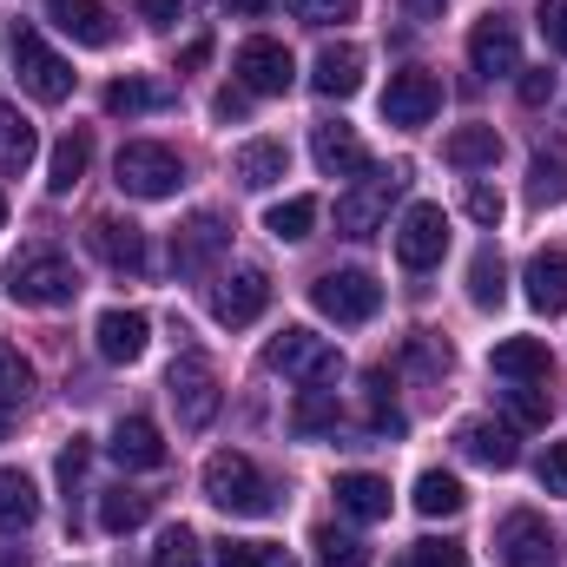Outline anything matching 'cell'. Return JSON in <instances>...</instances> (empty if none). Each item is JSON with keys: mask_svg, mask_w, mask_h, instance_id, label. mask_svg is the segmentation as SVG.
I'll return each mask as SVG.
<instances>
[{"mask_svg": "<svg viewBox=\"0 0 567 567\" xmlns=\"http://www.w3.org/2000/svg\"><path fill=\"white\" fill-rule=\"evenodd\" d=\"M218 567H297L278 542H225L218 548Z\"/></svg>", "mask_w": 567, "mask_h": 567, "instance_id": "cell-42", "label": "cell"}, {"mask_svg": "<svg viewBox=\"0 0 567 567\" xmlns=\"http://www.w3.org/2000/svg\"><path fill=\"white\" fill-rule=\"evenodd\" d=\"M310 86L323 100H350L363 86V47H323L317 66H310Z\"/></svg>", "mask_w": 567, "mask_h": 567, "instance_id": "cell-25", "label": "cell"}, {"mask_svg": "<svg viewBox=\"0 0 567 567\" xmlns=\"http://www.w3.org/2000/svg\"><path fill=\"white\" fill-rule=\"evenodd\" d=\"M231 73H238V86L245 93H290V80H297V60H290V47L284 40H245L238 47V60H231Z\"/></svg>", "mask_w": 567, "mask_h": 567, "instance_id": "cell-15", "label": "cell"}, {"mask_svg": "<svg viewBox=\"0 0 567 567\" xmlns=\"http://www.w3.org/2000/svg\"><path fill=\"white\" fill-rule=\"evenodd\" d=\"M86 245H93V258H100L106 271H145V231L133 218L100 212V218L86 225Z\"/></svg>", "mask_w": 567, "mask_h": 567, "instance_id": "cell-16", "label": "cell"}, {"mask_svg": "<svg viewBox=\"0 0 567 567\" xmlns=\"http://www.w3.org/2000/svg\"><path fill=\"white\" fill-rule=\"evenodd\" d=\"M357 7H363V0H290V13H297V20H310V27H330V20H357Z\"/></svg>", "mask_w": 567, "mask_h": 567, "instance_id": "cell-48", "label": "cell"}, {"mask_svg": "<svg viewBox=\"0 0 567 567\" xmlns=\"http://www.w3.org/2000/svg\"><path fill=\"white\" fill-rule=\"evenodd\" d=\"M310 158H317L323 178H357V172H370V152L357 140V126H343V120L310 126Z\"/></svg>", "mask_w": 567, "mask_h": 567, "instance_id": "cell-17", "label": "cell"}, {"mask_svg": "<svg viewBox=\"0 0 567 567\" xmlns=\"http://www.w3.org/2000/svg\"><path fill=\"white\" fill-rule=\"evenodd\" d=\"M212 60V40H192L185 53H178V73H192V66H205Z\"/></svg>", "mask_w": 567, "mask_h": 567, "instance_id": "cell-54", "label": "cell"}, {"mask_svg": "<svg viewBox=\"0 0 567 567\" xmlns=\"http://www.w3.org/2000/svg\"><path fill=\"white\" fill-rule=\"evenodd\" d=\"M363 396H370V429H377V435H403V429H410V416L390 403V377H383V370L363 377Z\"/></svg>", "mask_w": 567, "mask_h": 567, "instance_id": "cell-38", "label": "cell"}, {"mask_svg": "<svg viewBox=\"0 0 567 567\" xmlns=\"http://www.w3.org/2000/svg\"><path fill=\"white\" fill-rule=\"evenodd\" d=\"M522 284H528V303H535L542 317H561L567 310V251H535L528 271H522Z\"/></svg>", "mask_w": 567, "mask_h": 567, "instance_id": "cell-24", "label": "cell"}, {"mask_svg": "<svg viewBox=\"0 0 567 567\" xmlns=\"http://www.w3.org/2000/svg\"><path fill=\"white\" fill-rule=\"evenodd\" d=\"M205 502L212 508H225V515H278V488L265 482V468L251 462V455H238V449H218L212 462H205Z\"/></svg>", "mask_w": 567, "mask_h": 567, "instance_id": "cell-1", "label": "cell"}, {"mask_svg": "<svg viewBox=\"0 0 567 567\" xmlns=\"http://www.w3.org/2000/svg\"><path fill=\"white\" fill-rule=\"evenodd\" d=\"M343 429V403H337V390H297L290 396V435H337Z\"/></svg>", "mask_w": 567, "mask_h": 567, "instance_id": "cell-28", "label": "cell"}, {"mask_svg": "<svg viewBox=\"0 0 567 567\" xmlns=\"http://www.w3.org/2000/svg\"><path fill=\"white\" fill-rule=\"evenodd\" d=\"M158 106H172V93H165V86H152V80H133V73H126V80H113V86H106V113H113V120L158 113Z\"/></svg>", "mask_w": 567, "mask_h": 567, "instance_id": "cell-34", "label": "cell"}, {"mask_svg": "<svg viewBox=\"0 0 567 567\" xmlns=\"http://www.w3.org/2000/svg\"><path fill=\"white\" fill-rule=\"evenodd\" d=\"M495 548H502V561H508V567H561L555 528H548L535 508H515V515H502V528H495Z\"/></svg>", "mask_w": 567, "mask_h": 567, "instance_id": "cell-12", "label": "cell"}, {"mask_svg": "<svg viewBox=\"0 0 567 567\" xmlns=\"http://www.w3.org/2000/svg\"><path fill=\"white\" fill-rule=\"evenodd\" d=\"M396 198H403V172H377V178H363L357 192L337 198V231H343V238H377V225L390 218Z\"/></svg>", "mask_w": 567, "mask_h": 567, "instance_id": "cell-10", "label": "cell"}, {"mask_svg": "<svg viewBox=\"0 0 567 567\" xmlns=\"http://www.w3.org/2000/svg\"><path fill=\"white\" fill-rule=\"evenodd\" d=\"M462 502H468V488H462L455 475H442V468H423V475H416V508H423L429 522L462 515Z\"/></svg>", "mask_w": 567, "mask_h": 567, "instance_id": "cell-35", "label": "cell"}, {"mask_svg": "<svg viewBox=\"0 0 567 567\" xmlns=\"http://www.w3.org/2000/svg\"><path fill=\"white\" fill-rule=\"evenodd\" d=\"M535 27H542L548 53H561L567 60V0H542V7H535Z\"/></svg>", "mask_w": 567, "mask_h": 567, "instance_id": "cell-50", "label": "cell"}, {"mask_svg": "<svg viewBox=\"0 0 567 567\" xmlns=\"http://www.w3.org/2000/svg\"><path fill=\"white\" fill-rule=\"evenodd\" d=\"M455 449H462L468 462H482V468H515V462H522L515 423H462L455 429Z\"/></svg>", "mask_w": 567, "mask_h": 567, "instance_id": "cell-20", "label": "cell"}, {"mask_svg": "<svg viewBox=\"0 0 567 567\" xmlns=\"http://www.w3.org/2000/svg\"><path fill=\"white\" fill-rule=\"evenodd\" d=\"M442 158H449L455 172H488V165L502 158V133H495V126H455L449 145H442Z\"/></svg>", "mask_w": 567, "mask_h": 567, "instance_id": "cell-29", "label": "cell"}, {"mask_svg": "<svg viewBox=\"0 0 567 567\" xmlns=\"http://www.w3.org/2000/svg\"><path fill=\"white\" fill-rule=\"evenodd\" d=\"M449 363H455V357H449V343H442V337H429V330L410 337V370H416L423 383H442V377H449Z\"/></svg>", "mask_w": 567, "mask_h": 567, "instance_id": "cell-41", "label": "cell"}, {"mask_svg": "<svg viewBox=\"0 0 567 567\" xmlns=\"http://www.w3.org/2000/svg\"><path fill=\"white\" fill-rule=\"evenodd\" d=\"M502 297H508V265H502L495 245H482L475 265H468V303H475V310H495Z\"/></svg>", "mask_w": 567, "mask_h": 567, "instance_id": "cell-31", "label": "cell"}, {"mask_svg": "<svg viewBox=\"0 0 567 567\" xmlns=\"http://www.w3.org/2000/svg\"><path fill=\"white\" fill-rule=\"evenodd\" d=\"M310 303L330 323H370L383 310V284L370 278V271H357V265H343V271H323V278L310 284Z\"/></svg>", "mask_w": 567, "mask_h": 567, "instance_id": "cell-6", "label": "cell"}, {"mask_svg": "<svg viewBox=\"0 0 567 567\" xmlns=\"http://www.w3.org/2000/svg\"><path fill=\"white\" fill-rule=\"evenodd\" d=\"M152 567H205V542L178 522V528H165L158 535V548H152Z\"/></svg>", "mask_w": 567, "mask_h": 567, "instance_id": "cell-39", "label": "cell"}, {"mask_svg": "<svg viewBox=\"0 0 567 567\" xmlns=\"http://www.w3.org/2000/svg\"><path fill=\"white\" fill-rule=\"evenodd\" d=\"M488 370H495V377H508V383H548L555 350H548L542 337H502V343L488 350Z\"/></svg>", "mask_w": 567, "mask_h": 567, "instance_id": "cell-19", "label": "cell"}, {"mask_svg": "<svg viewBox=\"0 0 567 567\" xmlns=\"http://www.w3.org/2000/svg\"><path fill=\"white\" fill-rule=\"evenodd\" d=\"M435 106H442V80H435V73H423V66L390 73V86H383V120H390V126L416 133V126L435 120Z\"/></svg>", "mask_w": 567, "mask_h": 567, "instance_id": "cell-11", "label": "cell"}, {"mask_svg": "<svg viewBox=\"0 0 567 567\" xmlns=\"http://www.w3.org/2000/svg\"><path fill=\"white\" fill-rule=\"evenodd\" d=\"M27 390H33V363L13 343H0V410L7 403H27Z\"/></svg>", "mask_w": 567, "mask_h": 567, "instance_id": "cell-43", "label": "cell"}, {"mask_svg": "<svg viewBox=\"0 0 567 567\" xmlns=\"http://www.w3.org/2000/svg\"><path fill=\"white\" fill-rule=\"evenodd\" d=\"M113 462L120 468H158L165 462V442H158V429L145 423V416H120V429H113Z\"/></svg>", "mask_w": 567, "mask_h": 567, "instance_id": "cell-27", "label": "cell"}, {"mask_svg": "<svg viewBox=\"0 0 567 567\" xmlns=\"http://www.w3.org/2000/svg\"><path fill=\"white\" fill-rule=\"evenodd\" d=\"M462 212H468L475 225H502V212H508V198H502L495 185H468V192H462Z\"/></svg>", "mask_w": 567, "mask_h": 567, "instance_id": "cell-47", "label": "cell"}, {"mask_svg": "<svg viewBox=\"0 0 567 567\" xmlns=\"http://www.w3.org/2000/svg\"><path fill=\"white\" fill-rule=\"evenodd\" d=\"M0 567H33V561H27V548H0Z\"/></svg>", "mask_w": 567, "mask_h": 567, "instance_id": "cell-57", "label": "cell"}, {"mask_svg": "<svg viewBox=\"0 0 567 567\" xmlns=\"http://www.w3.org/2000/svg\"><path fill=\"white\" fill-rule=\"evenodd\" d=\"M265 303H271V271H265V265H238L231 278L212 290V317H218L225 330L258 323V317H265Z\"/></svg>", "mask_w": 567, "mask_h": 567, "instance_id": "cell-13", "label": "cell"}, {"mask_svg": "<svg viewBox=\"0 0 567 567\" xmlns=\"http://www.w3.org/2000/svg\"><path fill=\"white\" fill-rule=\"evenodd\" d=\"M396 567H468V548H462V542H435V535H429V542H410Z\"/></svg>", "mask_w": 567, "mask_h": 567, "instance_id": "cell-44", "label": "cell"}, {"mask_svg": "<svg viewBox=\"0 0 567 567\" xmlns=\"http://www.w3.org/2000/svg\"><path fill=\"white\" fill-rule=\"evenodd\" d=\"M93 343H100L106 363H140L145 343H152V317H145V310H106V317L93 323Z\"/></svg>", "mask_w": 567, "mask_h": 567, "instance_id": "cell-18", "label": "cell"}, {"mask_svg": "<svg viewBox=\"0 0 567 567\" xmlns=\"http://www.w3.org/2000/svg\"><path fill=\"white\" fill-rule=\"evenodd\" d=\"M403 7H410L416 20H442V7H449V0H403Z\"/></svg>", "mask_w": 567, "mask_h": 567, "instance_id": "cell-55", "label": "cell"}, {"mask_svg": "<svg viewBox=\"0 0 567 567\" xmlns=\"http://www.w3.org/2000/svg\"><path fill=\"white\" fill-rule=\"evenodd\" d=\"M145 515H152V495L126 488V482L100 495V528H106V535H133V528H140Z\"/></svg>", "mask_w": 567, "mask_h": 567, "instance_id": "cell-33", "label": "cell"}, {"mask_svg": "<svg viewBox=\"0 0 567 567\" xmlns=\"http://www.w3.org/2000/svg\"><path fill=\"white\" fill-rule=\"evenodd\" d=\"M7 297L27 303V310H60V303L80 297V278L53 245H27V251L7 258Z\"/></svg>", "mask_w": 567, "mask_h": 567, "instance_id": "cell-2", "label": "cell"}, {"mask_svg": "<svg viewBox=\"0 0 567 567\" xmlns=\"http://www.w3.org/2000/svg\"><path fill=\"white\" fill-rule=\"evenodd\" d=\"M40 158V133H33V120L13 106V100H0V172L13 178V172H27Z\"/></svg>", "mask_w": 567, "mask_h": 567, "instance_id": "cell-26", "label": "cell"}, {"mask_svg": "<svg viewBox=\"0 0 567 567\" xmlns=\"http://www.w3.org/2000/svg\"><path fill=\"white\" fill-rule=\"evenodd\" d=\"M7 53H13V73H20V86H27L40 106H60V100H73V66H66V60L47 47V33H40V27H13Z\"/></svg>", "mask_w": 567, "mask_h": 567, "instance_id": "cell-4", "label": "cell"}, {"mask_svg": "<svg viewBox=\"0 0 567 567\" xmlns=\"http://www.w3.org/2000/svg\"><path fill=\"white\" fill-rule=\"evenodd\" d=\"M442 251H449V218H442V205H410L403 225H396V258H403V271H435Z\"/></svg>", "mask_w": 567, "mask_h": 567, "instance_id": "cell-14", "label": "cell"}, {"mask_svg": "<svg viewBox=\"0 0 567 567\" xmlns=\"http://www.w3.org/2000/svg\"><path fill=\"white\" fill-rule=\"evenodd\" d=\"M330 495H337V508H343L350 522H390V482H383V475H370V468L337 475V482H330Z\"/></svg>", "mask_w": 567, "mask_h": 567, "instance_id": "cell-21", "label": "cell"}, {"mask_svg": "<svg viewBox=\"0 0 567 567\" xmlns=\"http://www.w3.org/2000/svg\"><path fill=\"white\" fill-rule=\"evenodd\" d=\"M310 225H317V198H284V205L265 212V231H271L278 245H303Z\"/></svg>", "mask_w": 567, "mask_h": 567, "instance_id": "cell-36", "label": "cell"}, {"mask_svg": "<svg viewBox=\"0 0 567 567\" xmlns=\"http://www.w3.org/2000/svg\"><path fill=\"white\" fill-rule=\"evenodd\" d=\"M0 442H7V410H0Z\"/></svg>", "mask_w": 567, "mask_h": 567, "instance_id": "cell-59", "label": "cell"}, {"mask_svg": "<svg viewBox=\"0 0 567 567\" xmlns=\"http://www.w3.org/2000/svg\"><path fill=\"white\" fill-rule=\"evenodd\" d=\"M0 231H7V198H0Z\"/></svg>", "mask_w": 567, "mask_h": 567, "instance_id": "cell-58", "label": "cell"}, {"mask_svg": "<svg viewBox=\"0 0 567 567\" xmlns=\"http://www.w3.org/2000/svg\"><path fill=\"white\" fill-rule=\"evenodd\" d=\"M212 113H218V120H245V113H251V93H245V86H225V93L212 100Z\"/></svg>", "mask_w": 567, "mask_h": 567, "instance_id": "cell-52", "label": "cell"}, {"mask_svg": "<svg viewBox=\"0 0 567 567\" xmlns=\"http://www.w3.org/2000/svg\"><path fill=\"white\" fill-rule=\"evenodd\" d=\"M535 482H542L548 495H561V502H567V442H548V449H542V462H535Z\"/></svg>", "mask_w": 567, "mask_h": 567, "instance_id": "cell-49", "label": "cell"}, {"mask_svg": "<svg viewBox=\"0 0 567 567\" xmlns=\"http://www.w3.org/2000/svg\"><path fill=\"white\" fill-rule=\"evenodd\" d=\"M86 462H93V435H73L66 449H60V488H66V502H73V488H80V475H86Z\"/></svg>", "mask_w": 567, "mask_h": 567, "instance_id": "cell-46", "label": "cell"}, {"mask_svg": "<svg viewBox=\"0 0 567 567\" xmlns=\"http://www.w3.org/2000/svg\"><path fill=\"white\" fill-rule=\"evenodd\" d=\"M40 522V488L20 468H0V528H33Z\"/></svg>", "mask_w": 567, "mask_h": 567, "instance_id": "cell-32", "label": "cell"}, {"mask_svg": "<svg viewBox=\"0 0 567 567\" xmlns=\"http://www.w3.org/2000/svg\"><path fill=\"white\" fill-rule=\"evenodd\" d=\"M284 172H290V152H284V140H251L231 152V178L245 185V192H271Z\"/></svg>", "mask_w": 567, "mask_h": 567, "instance_id": "cell-23", "label": "cell"}, {"mask_svg": "<svg viewBox=\"0 0 567 567\" xmlns=\"http://www.w3.org/2000/svg\"><path fill=\"white\" fill-rule=\"evenodd\" d=\"M508 423L515 429H542L548 423V396L528 390V383H515V390H508Z\"/></svg>", "mask_w": 567, "mask_h": 567, "instance_id": "cell-45", "label": "cell"}, {"mask_svg": "<svg viewBox=\"0 0 567 567\" xmlns=\"http://www.w3.org/2000/svg\"><path fill=\"white\" fill-rule=\"evenodd\" d=\"M140 13L152 27H172V20H178V0H140Z\"/></svg>", "mask_w": 567, "mask_h": 567, "instance_id": "cell-53", "label": "cell"}, {"mask_svg": "<svg viewBox=\"0 0 567 567\" xmlns=\"http://www.w3.org/2000/svg\"><path fill=\"white\" fill-rule=\"evenodd\" d=\"M225 7H231V13H238V20H258V13H265V7H271V0H225Z\"/></svg>", "mask_w": 567, "mask_h": 567, "instance_id": "cell-56", "label": "cell"}, {"mask_svg": "<svg viewBox=\"0 0 567 567\" xmlns=\"http://www.w3.org/2000/svg\"><path fill=\"white\" fill-rule=\"evenodd\" d=\"M165 396H172V410H178V429H205L218 416V370L198 357V350H185L178 363H172V377H165Z\"/></svg>", "mask_w": 567, "mask_h": 567, "instance_id": "cell-7", "label": "cell"}, {"mask_svg": "<svg viewBox=\"0 0 567 567\" xmlns=\"http://www.w3.org/2000/svg\"><path fill=\"white\" fill-rule=\"evenodd\" d=\"M555 86H561V80H555L548 66H535V73L522 66V73H515V93H522V106H548V100H555Z\"/></svg>", "mask_w": 567, "mask_h": 567, "instance_id": "cell-51", "label": "cell"}, {"mask_svg": "<svg viewBox=\"0 0 567 567\" xmlns=\"http://www.w3.org/2000/svg\"><path fill=\"white\" fill-rule=\"evenodd\" d=\"M86 165H93V133H66V140L53 145V158H47V192L66 198L86 178Z\"/></svg>", "mask_w": 567, "mask_h": 567, "instance_id": "cell-30", "label": "cell"}, {"mask_svg": "<svg viewBox=\"0 0 567 567\" xmlns=\"http://www.w3.org/2000/svg\"><path fill=\"white\" fill-rule=\"evenodd\" d=\"M231 245V225L218 212H192L178 231H172V278H205Z\"/></svg>", "mask_w": 567, "mask_h": 567, "instance_id": "cell-8", "label": "cell"}, {"mask_svg": "<svg viewBox=\"0 0 567 567\" xmlns=\"http://www.w3.org/2000/svg\"><path fill=\"white\" fill-rule=\"evenodd\" d=\"M47 20H53L66 40H80V47H113V33H120L100 0H47Z\"/></svg>", "mask_w": 567, "mask_h": 567, "instance_id": "cell-22", "label": "cell"}, {"mask_svg": "<svg viewBox=\"0 0 567 567\" xmlns=\"http://www.w3.org/2000/svg\"><path fill=\"white\" fill-rule=\"evenodd\" d=\"M468 66H475L482 80H515V73H522V33H515L508 13H482V20L468 27Z\"/></svg>", "mask_w": 567, "mask_h": 567, "instance_id": "cell-9", "label": "cell"}, {"mask_svg": "<svg viewBox=\"0 0 567 567\" xmlns=\"http://www.w3.org/2000/svg\"><path fill=\"white\" fill-rule=\"evenodd\" d=\"M113 178H120V192H126V198H172V192L185 185V165H178V152H172V145L133 140V145H120Z\"/></svg>", "mask_w": 567, "mask_h": 567, "instance_id": "cell-5", "label": "cell"}, {"mask_svg": "<svg viewBox=\"0 0 567 567\" xmlns=\"http://www.w3.org/2000/svg\"><path fill=\"white\" fill-rule=\"evenodd\" d=\"M310 548H317V567H370V548L357 542V535H343V528H317L310 535Z\"/></svg>", "mask_w": 567, "mask_h": 567, "instance_id": "cell-37", "label": "cell"}, {"mask_svg": "<svg viewBox=\"0 0 567 567\" xmlns=\"http://www.w3.org/2000/svg\"><path fill=\"white\" fill-rule=\"evenodd\" d=\"M528 198L535 205H567V158H535V172H528Z\"/></svg>", "mask_w": 567, "mask_h": 567, "instance_id": "cell-40", "label": "cell"}, {"mask_svg": "<svg viewBox=\"0 0 567 567\" xmlns=\"http://www.w3.org/2000/svg\"><path fill=\"white\" fill-rule=\"evenodd\" d=\"M265 370H278V377H297L303 390H330L337 377H343V357L317 337V330H303V323H290L278 330L271 343H265Z\"/></svg>", "mask_w": 567, "mask_h": 567, "instance_id": "cell-3", "label": "cell"}]
</instances>
